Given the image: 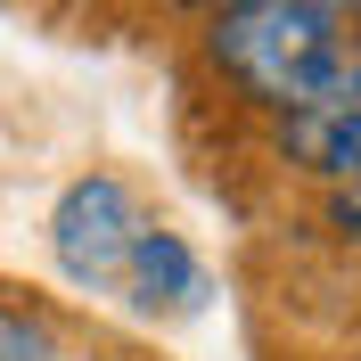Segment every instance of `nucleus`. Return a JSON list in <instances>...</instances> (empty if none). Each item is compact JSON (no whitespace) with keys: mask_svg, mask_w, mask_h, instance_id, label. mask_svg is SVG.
<instances>
[{"mask_svg":"<svg viewBox=\"0 0 361 361\" xmlns=\"http://www.w3.org/2000/svg\"><path fill=\"white\" fill-rule=\"evenodd\" d=\"M361 0H230L214 17V66L279 115L361 90Z\"/></svg>","mask_w":361,"mask_h":361,"instance_id":"nucleus-1","label":"nucleus"},{"mask_svg":"<svg viewBox=\"0 0 361 361\" xmlns=\"http://www.w3.org/2000/svg\"><path fill=\"white\" fill-rule=\"evenodd\" d=\"M140 230H148V214H140L132 189L115 173H82V180H66V197L49 214V255H58V271H66L74 288L115 295L123 288V263H132V247H140Z\"/></svg>","mask_w":361,"mask_h":361,"instance_id":"nucleus-2","label":"nucleus"},{"mask_svg":"<svg viewBox=\"0 0 361 361\" xmlns=\"http://www.w3.org/2000/svg\"><path fill=\"white\" fill-rule=\"evenodd\" d=\"M123 304L132 312H197L205 304V271H197V255L180 247L173 230H140V247H132V263H123Z\"/></svg>","mask_w":361,"mask_h":361,"instance_id":"nucleus-3","label":"nucleus"},{"mask_svg":"<svg viewBox=\"0 0 361 361\" xmlns=\"http://www.w3.org/2000/svg\"><path fill=\"white\" fill-rule=\"evenodd\" d=\"M288 148L312 173H353L361 180V90H345L337 107H312V115H288Z\"/></svg>","mask_w":361,"mask_h":361,"instance_id":"nucleus-4","label":"nucleus"},{"mask_svg":"<svg viewBox=\"0 0 361 361\" xmlns=\"http://www.w3.org/2000/svg\"><path fill=\"white\" fill-rule=\"evenodd\" d=\"M0 361H66L58 329L42 312H25V304H0Z\"/></svg>","mask_w":361,"mask_h":361,"instance_id":"nucleus-5","label":"nucleus"},{"mask_svg":"<svg viewBox=\"0 0 361 361\" xmlns=\"http://www.w3.org/2000/svg\"><path fill=\"white\" fill-rule=\"evenodd\" d=\"M222 8H230V0H222Z\"/></svg>","mask_w":361,"mask_h":361,"instance_id":"nucleus-6","label":"nucleus"}]
</instances>
